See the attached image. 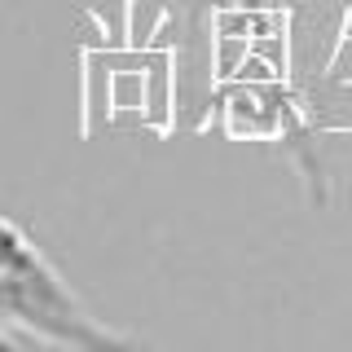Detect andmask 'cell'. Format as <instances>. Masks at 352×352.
<instances>
[{
	"mask_svg": "<svg viewBox=\"0 0 352 352\" xmlns=\"http://www.w3.org/2000/svg\"><path fill=\"white\" fill-rule=\"evenodd\" d=\"M0 322H14L75 352H163L102 322L18 220L0 216Z\"/></svg>",
	"mask_w": 352,
	"mask_h": 352,
	"instance_id": "obj_1",
	"label": "cell"
},
{
	"mask_svg": "<svg viewBox=\"0 0 352 352\" xmlns=\"http://www.w3.org/2000/svg\"><path fill=\"white\" fill-rule=\"evenodd\" d=\"M190 18L198 22V31H212L220 22H238V18H256L264 9H273V0H185Z\"/></svg>",
	"mask_w": 352,
	"mask_h": 352,
	"instance_id": "obj_2",
	"label": "cell"
},
{
	"mask_svg": "<svg viewBox=\"0 0 352 352\" xmlns=\"http://www.w3.org/2000/svg\"><path fill=\"white\" fill-rule=\"evenodd\" d=\"M0 352H75V348H62L44 335H31L14 322H0Z\"/></svg>",
	"mask_w": 352,
	"mask_h": 352,
	"instance_id": "obj_3",
	"label": "cell"
}]
</instances>
